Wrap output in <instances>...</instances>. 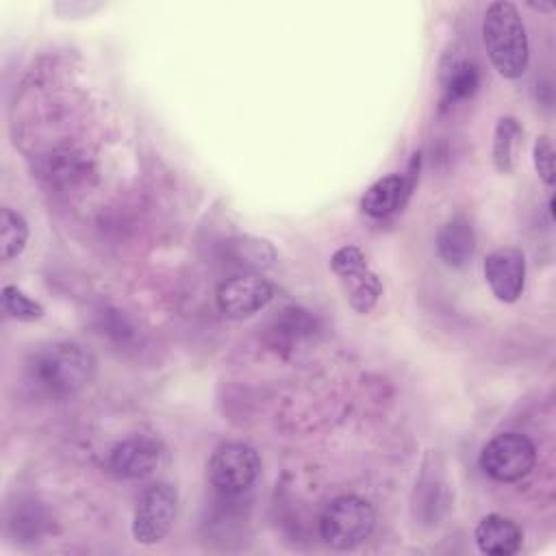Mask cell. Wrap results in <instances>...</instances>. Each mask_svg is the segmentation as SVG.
Segmentation results:
<instances>
[{
  "label": "cell",
  "instance_id": "3957f363",
  "mask_svg": "<svg viewBox=\"0 0 556 556\" xmlns=\"http://www.w3.org/2000/svg\"><path fill=\"white\" fill-rule=\"evenodd\" d=\"M376 526L371 504L356 495L332 500L319 517V534L332 549H352L369 539Z\"/></svg>",
  "mask_w": 556,
  "mask_h": 556
},
{
  "label": "cell",
  "instance_id": "9a60e30c",
  "mask_svg": "<svg viewBox=\"0 0 556 556\" xmlns=\"http://www.w3.org/2000/svg\"><path fill=\"white\" fill-rule=\"evenodd\" d=\"M228 250L232 261H237L241 267L245 269H265L274 263L276 252L269 245V241L265 239H256V237H237L232 241H228Z\"/></svg>",
  "mask_w": 556,
  "mask_h": 556
},
{
  "label": "cell",
  "instance_id": "9c48e42d",
  "mask_svg": "<svg viewBox=\"0 0 556 556\" xmlns=\"http://www.w3.org/2000/svg\"><path fill=\"white\" fill-rule=\"evenodd\" d=\"M165 447L159 439L148 434H135L119 441L109 454V469L117 478L139 480L152 476L163 463Z\"/></svg>",
  "mask_w": 556,
  "mask_h": 556
},
{
  "label": "cell",
  "instance_id": "4fadbf2b",
  "mask_svg": "<svg viewBox=\"0 0 556 556\" xmlns=\"http://www.w3.org/2000/svg\"><path fill=\"white\" fill-rule=\"evenodd\" d=\"M476 250V235L471 222L456 213L437 232V252L450 267H463Z\"/></svg>",
  "mask_w": 556,
  "mask_h": 556
},
{
  "label": "cell",
  "instance_id": "52a82bcc",
  "mask_svg": "<svg viewBox=\"0 0 556 556\" xmlns=\"http://www.w3.org/2000/svg\"><path fill=\"white\" fill-rule=\"evenodd\" d=\"M330 267L345 285L350 306L356 313H369L382 293V282L369 269L363 252L356 245H343L332 254Z\"/></svg>",
  "mask_w": 556,
  "mask_h": 556
},
{
  "label": "cell",
  "instance_id": "2e32d148",
  "mask_svg": "<svg viewBox=\"0 0 556 556\" xmlns=\"http://www.w3.org/2000/svg\"><path fill=\"white\" fill-rule=\"evenodd\" d=\"M26 241H28V224L26 219L9 208V206H2L0 211V256L2 261H11L15 256H20L26 248Z\"/></svg>",
  "mask_w": 556,
  "mask_h": 556
},
{
  "label": "cell",
  "instance_id": "30bf717a",
  "mask_svg": "<svg viewBox=\"0 0 556 556\" xmlns=\"http://www.w3.org/2000/svg\"><path fill=\"white\" fill-rule=\"evenodd\" d=\"M484 278L500 302H517L526 285V256L519 248H497L484 258Z\"/></svg>",
  "mask_w": 556,
  "mask_h": 556
},
{
  "label": "cell",
  "instance_id": "8fae6325",
  "mask_svg": "<svg viewBox=\"0 0 556 556\" xmlns=\"http://www.w3.org/2000/svg\"><path fill=\"white\" fill-rule=\"evenodd\" d=\"M417 161H419V154H415L408 174H389L378 178L361 198L363 213H367L369 217H387L397 208H402L417 178V172H415Z\"/></svg>",
  "mask_w": 556,
  "mask_h": 556
},
{
  "label": "cell",
  "instance_id": "7c38bea8",
  "mask_svg": "<svg viewBox=\"0 0 556 556\" xmlns=\"http://www.w3.org/2000/svg\"><path fill=\"white\" fill-rule=\"evenodd\" d=\"M476 545L489 556H510L521 547V528L504 515H486L476 526Z\"/></svg>",
  "mask_w": 556,
  "mask_h": 556
},
{
  "label": "cell",
  "instance_id": "ac0fdd59",
  "mask_svg": "<svg viewBox=\"0 0 556 556\" xmlns=\"http://www.w3.org/2000/svg\"><path fill=\"white\" fill-rule=\"evenodd\" d=\"M2 306L11 317L20 321H35L43 317V306L13 285L2 287Z\"/></svg>",
  "mask_w": 556,
  "mask_h": 556
},
{
  "label": "cell",
  "instance_id": "7a4b0ae2",
  "mask_svg": "<svg viewBox=\"0 0 556 556\" xmlns=\"http://www.w3.org/2000/svg\"><path fill=\"white\" fill-rule=\"evenodd\" d=\"M482 41L493 67L504 78H519L530 59L526 24L508 0L491 2L482 20Z\"/></svg>",
  "mask_w": 556,
  "mask_h": 556
},
{
  "label": "cell",
  "instance_id": "277c9868",
  "mask_svg": "<svg viewBox=\"0 0 556 556\" xmlns=\"http://www.w3.org/2000/svg\"><path fill=\"white\" fill-rule=\"evenodd\" d=\"M261 473L258 452L241 441H228L215 447L208 460V480L226 497L245 493Z\"/></svg>",
  "mask_w": 556,
  "mask_h": 556
},
{
  "label": "cell",
  "instance_id": "e0dca14e",
  "mask_svg": "<svg viewBox=\"0 0 556 556\" xmlns=\"http://www.w3.org/2000/svg\"><path fill=\"white\" fill-rule=\"evenodd\" d=\"M478 67L471 61H454L443 72V98L445 102H458L478 89Z\"/></svg>",
  "mask_w": 556,
  "mask_h": 556
},
{
  "label": "cell",
  "instance_id": "d6986e66",
  "mask_svg": "<svg viewBox=\"0 0 556 556\" xmlns=\"http://www.w3.org/2000/svg\"><path fill=\"white\" fill-rule=\"evenodd\" d=\"M532 156H534L536 174L541 176V180H543L547 187H552V185H554V148H552V143H549L547 137H536Z\"/></svg>",
  "mask_w": 556,
  "mask_h": 556
},
{
  "label": "cell",
  "instance_id": "6da1fadb",
  "mask_svg": "<svg viewBox=\"0 0 556 556\" xmlns=\"http://www.w3.org/2000/svg\"><path fill=\"white\" fill-rule=\"evenodd\" d=\"M96 374L93 354L72 341L39 348L26 363L30 387L48 397H72L85 389Z\"/></svg>",
  "mask_w": 556,
  "mask_h": 556
},
{
  "label": "cell",
  "instance_id": "5bb4252c",
  "mask_svg": "<svg viewBox=\"0 0 556 556\" xmlns=\"http://www.w3.org/2000/svg\"><path fill=\"white\" fill-rule=\"evenodd\" d=\"M521 143V126L515 117H500L493 135V165L502 174H510L515 165V154Z\"/></svg>",
  "mask_w": 556,
  "mask_h": 556
},
{
  "label": "cell",
  "instance_id": "ffe728a7",
  "mask_svg": "<svg viewBox=\"0 0 556 556\" xmlns=\"http://www.w3.org/2000/svg\"><path fill=\"white\" fill-rule=\"evenodd\" d=\"M532 9H539V11H545V13H552L554 11V4L552 2H530Z\"/></svg>",
  "mask_w": 556,
  "mask_h": 556
},
{
  "label": "cell",
  "instance_id": "5b68a950",
  "mask_svg": "<svg viewBox=\"0 0 556 556\" xmlns=\"http://www.w3.org/2000/svg\"><path fill=\"white\" fill-rule=\"evenodd\" d=\"M178 510V493L169 482L148 484L135 504L132 539L141 545H154L167 536Z\"/></svg>",
  "mask_w": 556,
  "mask_h": 556
},
{
  "label": "cell",
  "instance_id": "ba28073f",
  "mask_svg": "<svg viewBox=\"0 0 556 556\" xmlns=\"http://www.w3.org/2000/svg\"><path fill=\"white\" fill-rule=\"evenodd\" d=\"M274 298V287L258 274H239L217 287L215 300L226 317L243 319L265 308Z\"/></svg>",
  "mask_w": 556,
  "mask_h": 556
},
{
  "label": "cell",
  "instance_id": "8992f818",
  "mask_svg": "<svg viewBox=\"0 0 556 556\" xmlns=\"http://www.w3.org/2000/svg\"><path fill=\"white\" fill-rule=\"evenodd\" d=\"M536 450L526 434H495L480 452V467L500 482H515L534 469Z\"/></svg>",
  "mask_w": 556,
  "mask_h": 556
}]
</instances>
